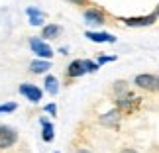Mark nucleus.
Here are the masks:
<instances>
[{
  "label": "nucleus",
  "mask_w": 159,
  "mask_h": 153,
  "mask_svg": "<svg viewBox=\"0 0 159 153\" xmlns=\"http://www.w3.org/2000/svg\"><path fill=\"white\" fill-rule=\"evenodd\" d=\"M84 20L87 24H93V26H102V24H106V14L104 10H100L98 6H87L83 12Z\"/></svg>",
  "instance_id": "3"
},
{
  "label": "nucleus",
  "mask_w": 159,
  "mask_h": 153,
  "mask_svg": "<svg viewBox=\"0 0 159 153\" xmlns=\"http://www.w3.org/2000/svg\"><path fill=\"white\" fill-rule=\"evenodd\" d=\"M55 153H57V151H55Z\"/></svg>",
  "instance_id": "24"
},
{
  "label": "nucleus",
  "mask_w": 159,
  "mask_h": 153,
  "mask_svg": "<svg viewBox=\"0 0 159 153\" xmlns=\"http://www.w3.org/2000/svg\"><path fill=\"white\" fill-rule=\"evenodd\" d=\"M22 96H26L30 102H39L43 92H41V88H38V84H30V83H22L20 87H18Z\"/></svg>",
  "instance_id": "6"
},
{
  "label": "nucleus",
  "mask_w": 159,
  "mask_h": 153,
  "mask_svg": "<svg viewBox=\"0 0 159 153\" xmlns=\"http://www.w3.org/2000/svg\"><path fill=\"white\" fill-rule=\"evenodd\" d=\"M139 98H136L130 90H124L122 94H118V106L122 108V110H132V106L136 104Z\"/></svg>",
  "instance_id": "9"
},
{
  "label": "nucleus",
  "mask_w": 159,
  "mask_h": 153,
  "mask_svg": "<svg viewBox=\"0 0 159 153\" xmlns=\"http://www.w3.org/2000/svg\"><path fill=\"white\" fill-rule=\"evenodd\" d=\"M45 90H47L51 96H55V94L59 92V81H57L55 77L47 75V77H45Z\"/></svg>",
  "instance_id": "14"
},
{
  "label": "nucleus",
  "mask_w": 159,
  "mask_h": 153,
  "mask_svg": "<svg viewBox=\"0 0 159 153\" xmlns=\"http://www.w3.org/2000/svg\"><path fill=\"white\" fill-rule=\"evenodd\" d=\"M26 12H28V16H30V26H43L45 14H43L39 8H34V6H30Z\"/></svg>",
  "instance_id": "11"
},
{
  "label": "nucleus",
  "mask_w": 159,
  "mask_h": 153,
  "mask_svg": "<svg viewBox=\"0 0 159 153\" xmlns=\"http://www.w3.org/2000/svg\"><path fill=\"white\" fill-rule=\"evenodd\" d=\"M134 83H136L139 88L149 90V92H157L159 90V77L151 75V73H142V75H138L134 79Z\"/></svg>",
  "instance_id": "2"
},
{
  "label": "nucleus",
  "mask_w": 159,
  "mask_h": 153,
  "mask_svg": "<svg viewBox=\"0 0 159 153\" xmlns=\"http://www.w3.org/2000/svg\"><path fill=\"white\" fill-rule=\"evenodd\" d=\"M73 6H90V0H67Z\"/></svg>",
  "instance_id": "19"
},
{
  "label": "nucleus",
  "mask_w": 159,
  "mask_h": 153,
  "mask_svg": "<svg viewBox=\"0 0 159 153\" xmlns=\"http://www.w3.org/2000/svg\"><path fill=\"white\" fill-rule=\"evenodd\" d=\"M84 73H89L84 59H75V61H71V63H69V67H67V77H69V79L83 77Z\"/></svg>",
  "instance_id": "7"
},
{
  "label": "nucleus",
  "mask_w": 159,
  "mask_h": 153,
  "mask_svg": "<svg viewBox=\"0 0 159 153\" xmlns=\"http://www.w3.org/2000/svg\"><path fill=\"white\" fill-rule=\"evenodd\" d=\"M30 47H32V51L38 55L39 59H51L53 57L51 45L47 43L43 38H30Z\"/></svg>",
  "instance_id": "1"
},
{
  "label": "nucleus",
  "mask_w": 159,
  "mask_h": 153,
  "mask_svg": "<svg viewBox=\"0 0 159 153\" xmlns=\"http://www.w3.org/2000/svg\"><path fill=\"white\" fill-rule=\"evenodd\" d=\"M18 106L14 102H6V104H0V114H4V112H14Z\"/></svg>",
  "instance_id": "16"
},
{
  "label": "nucleus",
  "mask_w": 159,
  "mask_h": 153,
  "mask_svg": "<svg viewBox=\"0 0 159 153\" xmlns=\"http://www.w3.org/2000/svg\"><path fill=\"white\" fill-rule=\"evenodd\" d=\"M43 110H45V112H49L51 116H55V114H57V106H55L53 102H51V104H45V106H43Z\"/></svg>",
  "instance_id": "20"
},
{
  "label": "nucleus",
  "mask_w": 159,
  "mask_h": 153,
  "mask_svg": "<svg viewBox=\"0 0 159 153\" xmlns=\"http://www.w3.org/2000/svg\"><path fill=\"white\" fill-rule=\"evenodd\" d=\"M18 142V132L10 126H0V149H8Z\"/></svg>",
  "instance_id": "5"
},
{
  "label": "nucleus",
  "mask_w": 159,
  "mask_h": 153,
  "mask_svg": "<svg viewBox=\"0 0 159 153\" xmlns=\"http://www.w3.org/2000/svg\"><path fill=\"white\" fill-rule=\"evenodd\" d=\"M84 63H87V69L89 73H94V71H98L100 69V65L96 63V61H90V59H84Z\"/></svg>",
  "instance_id": "17"
},
{
  "label": "nucleus",
  "mask_w": 159,
  "mask_h": 153,
  "mask_svg": "<svg viewBox=\"0 0 159 153\" xmlns=\"http://www.w3.org/2000/svg\"><path fill=\"white\" fill-rule=\"evenodd\" d=\"M79 153H89V151H84V149H81V151H79Z\"/></svg>",
  "instance_id": "23"
},
{
  "label": "nucleus",
  "mask_w": 159,
  "mask_h": 153,
  "mask_svg": "<svg viewBox=\"0 0 159 153\" xmlns=\"http://www.w3.org/2000/svg\"><path fill=\"white\" fill-rule=\"evenodd\" d=\"M41 126H43V133H41V137H43V142H53V137H55V132H53V124L49 120H45V118H41Z\"/></svg>",
  "instance_id": "13"
},
{
  "label": "nucleus",
  "mask_w": 159,
  "mask_h": 153,
  "mask_svg": "<svg viewBox=\"0 0 159 153\" xmlns=\"http://www.w3.org/2000/svg\"><path fill=\"white\" fill-rule=\"evenodd\" d=\"M155 14H157V18H159V4H157V8H155Z\"/></svg>",
  "instance_id": "22"
},
{
  "label": "nucleus",
  "mask_w": 159,
  "mask_h": 153,
  "mask_svg": "<svg viewBox=\"0 0 159 153\" xmlns=\"http://www.w3.org/2000/svg\"><path fill=\"white\" fill-rule=\"evenodd\" d=\"M122 22L130 28H145V26H153L157 22V14H148V16H134V18H122Z\"/></svg>",
  "instance_id": "4"
},
{
  "label": "nucleus",
  "mask_w": 159,
  "mask_h": 153,
  "mask_svg": "<svg viewBox=\"0 0 159 153\" xmlns=\"http://www.w3.org/2000/svg\"><path fill=\"white\" fill-rule=\"evenodd\" d=\"M122 153H138V151H136V149H132V147H128V149H124Z\"/></svg>",
  "instance_id": "21"
},
{
  "label": "nucleus",
  "mask_w": 159,
  "mask_h": 153,
  "mask_svg": "<svg viewBox=\"0 0 159 153\" xmlns=\"http://www.w3.org/2000/svg\"><path fill=\"white\" fill-rule=\"evenodd\" d=\"M118 118H120V112H118V110H112V112H108V114L102 116L100 122L106 124V126H116V124H118Z\"/></svg>",
  "instance_id": "15"
},
{
  "label": "nucleus",
  "mask_w": 159,
  "mask_h": 153,
  "mask_svg": "<svg viewBox=\"0 0 159 153\" xmlns=\"http://www.w3.org/2000/svg\"><path fill=\"white\" fill-rule=\"evenodd\" d=\"M114 59H116L114 55H100V57L96 59V63H98V65H104V63H110V61H114Z\"/></svg>",
  "instance_id": "18"
},
{
  "label": "nucleus",
  "mask_w": 159,
  "mask_h": 153,
  "mask_svg": "<svg viewBox=\"0 0 159 153\" xmlns=\"http://www.w3.org/2000/svg\"><path fill=\"white\" fill-rule=\"evenodd\" d=\"M84 38L94 43H114L116 41V38L108 32H84Z\"/></svg>",
  "instance_id": "8"
},
{
  "label": "nucleus",
  "mask_w": 159,
  "mask_h": 153,
  "mask_svg": "<svg viewBox=\"0 0 159 153\" xmlns=\"http://www.w3.org/2000/svg\"><path fill=\"white\" fill-rule=\"evenodd\" d=\"M51 69V63H49V59H35L30 63V71L35 73V75H43V73H47Z\"/></svg>",
  "instance_id": "10"
},
{
  "label": "nucleus",
  "mask_w": 159,
  "mask_h": 153,
  "mask_svg": "<svg viewBox=\"0 0 159 153\" xmlns=\"http://www.w3.org/2000/svg\"><path fill=\"white\" fill-rule=\"evenodd\" d=\"M61 35V26H57V24H47V26H43V29H41V38H43L45 41L47 39H55Z\"/></svg>",
  "instance_id": "12"
}]
</instances>
